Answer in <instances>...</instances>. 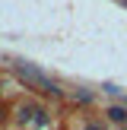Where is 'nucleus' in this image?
I'll list each match as a JSON object with an SVG mask.
<instances>
[{"label": "nucleus", "mask_w": 127, "mask_h": 130, "mask_svg": "<svg viewBox=\"0 0 127 130\" xmlns=\"http://www.w3.org/2000/svg\"><path fill=\"white\" fill-rule=\"evenodd\" d=\"M86 130H105V127H99V124H89V127H86Z\"/></svg>", "instance_id": "nucleus-4"}, {"label": "nucleus", "mask_w": 127, "mask_h": 130, "mask_svg": "<svg viewBox=\"0 0 127 130\" xmlns=\"http://www.w3.org/2000/svg\"><path fill=\"white\" fill-rule=\"evenodd\" d=\"M16 70H19V76H22L29 86H35V89H41V92H51V95H60V89L54 86V83L48 79V76L41 73V70H35L32 63H25V60H19L16 63Z\"/></svg>", "instance_id": "nucleus-1"}, {"label": "nucleus", "mask_w": 127, "mask_h": 130, "mask_svg": "<svg viewBox=\"0 0 127 130\" xmlns=\"http://www.w3.org/2000/svg\"><path fill=\"white\" fill-rule=\"evenodd\" d=\"M108 118H111L114 124H124V121H127V108H111V111H108Z\"/></svg>", "instance_id": "nucleus-2"}, {"label": "nucleus", "mask_w": 127, "mask_h": 130, "mask_svg": "<svg viewBox=\"0 0 127 130\" xmlns=\"http://www.w3.org/2000/svg\"><path fill=\"white\" fill-rule=\"evenodd\" d=\"M76 99H80V102H92V92H86V89H80V92H76Z\"/></svg>", "instance_id": "nucleus-3"}]
</instances>
